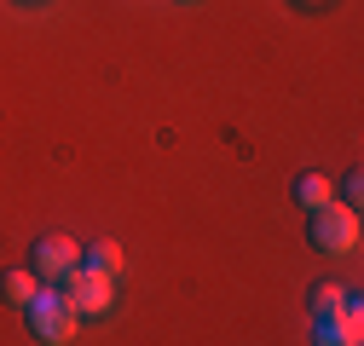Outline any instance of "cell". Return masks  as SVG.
<instances>
[{
  "label": "cell",
  "mask_w": 364,
  "mask_h": 346,
  "mask_svg": "<svg viewBox=\"0 0 364 346\" xmlns=\"http://www.w3.org/2000/svg\"><path fill=\"white\" fill-rule=\"evenodd\" d=\"M318 346H364V312H358L353 294L341 300V312H330L318 323Z\"/></svg>",
  "instance_id": "obj_5"
},
{
  "label": "cell",
  "mask_w": 364,
  "mask_h": 346,
  "mask_svg": "<svg viewBox=\"0 0 364 346\" xmlns=\"http://www.w3.org/2000/svg\"><path fill=\"white\" fill-rule=\"evenodd\" d=\"M341 300H347V289H336V283H318V289H312V306L324 312V318H330V312H341Z\"/></svg>",
  "instance_id": "obj_9"
},
{
  "label": "cell",
  "mask_w": 364,
  "mask_h": 346,
  "mask_svg": "<svg viewBox=\"0 0 364 346\" xmlns=\"http://www.w3.org/2000/svg\"><path fill=\"white\" fill-rule=\"evenodd\" d=\"M306 6H330V0H306Z\"/></svg>",
  "instance_id": "obj_10"
},
{
  "label": "cell",
  "mask_w": 364,
  "mask_h": 346,
  "mask_svg": "<svg viewBox=\"0 0 364 346\" xmlns=\"http://www.w3.org/2000/svg\"><path fill=\"white\" fill-rule=\"evenodd\" d=\"M81 266H93V272L116 277V272H122V248H116V242H93V248L81 254Z\"/></svg>",
  "instance_id": "obj_8"
},
{
  "label": "cell",
  "mask_w": 364,
  "mask_h": 346,
  "mask_svg": "<svg viewBox=\"0 0 364 346\" xmlns=\"http://www.w3.org/2000/svg\"><path fill=\"white\" fill-rule=\"evenodd\" d=\"M41 289H47V283H41L35 272H6V277H0V294H6L12 306H29V300H35Z\"/></svg>",
  "instance_id": "obj_7"
},
{
  "label": "cell",
  "mask_w": 364,
  "mask_h": 346,
  "mask_svg": "<svg viewBox=\"0 0 364 346\" xmlns=\"http://www.w3.org/2000/svg\"><path fill=\"white\" fill-rule=\"evenodd\" d=\"M295 202H301L306 213L330 208V202H336V179H330V173H301V179H295Z\"/></svg>",
  "instance_id": "obj_6"
},
{
  "label": "cell",
  "mask_w": 364,
  "mask_h": 346,
  "mask_svg": "<svg viewBox=\"0 0 364 346\" xmlns=\"http://www.w3.org/2000/svg\"><path fill=\"white\" fill-rule=\"evenodd\" d=\"M58 294H64V306H70L75 318H87V312H110L116 277H105V272H93V266H75V272L58 283Z\"/></svg>",
  "instance_id": "obj_2"
},
{
  "label": "cell",
  "mask_w": 364,
  "mask_h": 346,
  "mask_svg": "<svg viewBox=\"0 0 364 346\" xmlns=\"http://www.w3.org/2000/svg\"><path fill=\"white\" fill-rule=\"evenodd\" d=\"M312 248H324V254H353V248H358V208H347V202L318 208V213H312Z\"/></svg>",
  "instance_id": "obj_3"
},
{
  "label": "cell",
  "mask_w": 364,
  "mask_h": 346,
  "mask_svg": "<svg viewBox=\"0 0 364 346\" xmlns=\"http://www.w3.org/2000/svg\"><path fill=\"white\" fill-rule=\"evenodd\" d=\"M23 312H29V329H35L41 340H47V346H70V340H75V323H81V318L64 306L58 283H53V289H41V294L29 300V306H23Z\"/></svg>",
  "instance_id": "obj_1"
},
{
  "label": "cell",
  "mask_w": 364,
  "mask_h": 346,
  "mask_svg": "<svg viewBox=\"0 0 364 346\" xmlns=\"http://www.w3.org/2000/svg\"><path fill=\"white\" fill-rule=\"evenodd\" d=\"M179 6H197V0H179Z\"/></svg>",
  "instance_id": "obj_11"
},
{
  "label": "cell",
  "mask_w": 364,
  "mask_h": 346,
  "mask_svg": "<svg viewBox=\"0 0 364 346\" xmlns=\"http://www.w3.org/2000/svg\"><path fill=\"white\" fill-rule=\"evenodd\" d=\"M75 266H81V248H75L70 237H41L35 254H29V272H35L41 283H64Z\"/></svg>",
  "instance_id": "obj_4"
}]
</instances>
